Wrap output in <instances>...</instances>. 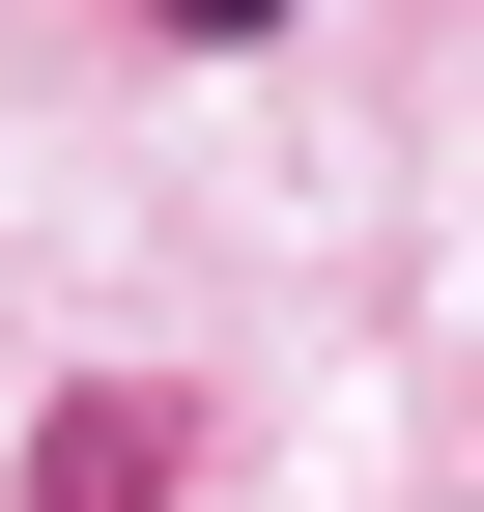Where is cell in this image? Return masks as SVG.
I'll return each instance as SVG.
<instances>
[{
	"instance_id": "1",
	"label": "cell",
	"mask_w": 484,
	"mask_h": 512,
	"mask_svg": "<svg viewBox=\"0 0 484 512\" xmlns=\"http://www.w3.org/2000/svg\"><path fill=\"white\" fill-rule=\"evenodd\" d=\"M171 484H200V399H171V370H86V399L29 427V484H0V512H171Z\"/></svg>"
},
{
	"instance_id": "2",
	"label": "cell",
	"mask_w": 484,
	"mask_h": 512,
	"mask_svg": "<svg viewBox=\"0 0 484 512\" xmlns=\"http://www.w3.org/2000/svg\"><path fill=\"white\" fill-rule=\"evenodd\" d=\"M143 29H200V57H228V29H285V0H143Z\"/></svg>"
}]
</instances>
